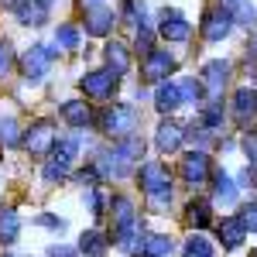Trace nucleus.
I'll return each mask as SVG.
<instances>
[{
  "instance_id": "obj_26",
  "label": "nucleus",
  "mask_w": 257,
  "mask_h": 257,
  "mask_svg": "<svg viewBox=\"0 0 257 257\" xmlns=\"http://www.w3.org/2000/svg\"><path fill=\"white\" fill-rule=\"evenodd\" d=\"M209 202H189V223H192V226H196V230H202V226H209Z\"/></svg>"
},
{
  "instance_id": "obj_40",
  "label": "nucleus",
  "mask_w": 257,
  "mask_h": 257,
  "mask_svg": "<svg viewBox=\"0 0 257 257\" xmlns=\"http://www.w3.org/2000/svg\"><path fill=\"white\" fill-rule=\"evenodd\" d=\"M79 182H86V185H93V182H96V172H79Z\"/></svg>"
},
{
  "instance_id": "obj_36",
  "label": "nucleus",
  "mask_w": 257,
  "mask_h": 257,
  "mask_svg": "<svg viewBox=\"0 0 257 257\" xmlns=\"http://www.w3.org/2000/svg\"><path fill=\"white\" fill-rule=\"evenodd\" d=\"M48 257H76V250L65 247V243H52V247H48Z\"/></svg>"
},
{
  "instance_id": "obj_22",
  "label": "nucleus",
  "mask_w": 257,
  "mask_h": 257,
  "mask_svg": "<svg viewBox=\"0 0 257 257\" xmlns=\"http://www.w3.org/2000/svg\"><path fill=\"white\" fill-rule=\"evenodd\" d=\"M182 254H185V257H213V243L202 237V233H192V237L185 240Z\"/></svg>"
},
{
  "instance_id": "obj_3",
  "label": "nucleus",
  "mask_w": 257,
  "mask_h": 257,
  "mask_svg": "<svg viewBox=\"0 0 257 257\" xmlns=\"http://www.w3.org/2000/svg\"><path fill=\"white\" fill-rule=\"evenodd\" d=\"M52 59H55V48H48V45H31V48L24 52V59H21L24 79L41 82L45 76H48V69H52Z\"/></svg>"
},
{
  "instance_id": "obj_32",
  "label": "nucleus",
  "mask_w": 257,
  "mask_h": 257,
  "mask_svg": "<svg viewBox=\"0 0 257 257\" xmlns=\"http://www.w3.org/2000/svg\"><path fill=\"white\" fill-rule=\"evenodd\" d=\"M65 168H69V165H62V161H48V165H45V182H48V185H52V182H59L62 175H65Z\"/></svg>"
},
{
  "instance_id": "obj_17",
  "label": "nucleus",
  "mask_w": 257,
  "mask_h": 257,
  "mask_svg": "<svg viewBox=\"0 0 257 257\" xmlns=\"http://www.w3.org/2000/svg\"><path fill=\"white\" fill-rule=\"evenodd\" d=\"M233 113H237V120L254 117V113H257V89L243 86V89H237V93H233Z\"/></svg>"
},
{
  "instance_id": "obj_29",
  "label": "nucleus",
  "mask_w": 257,
  "mask_h": 257,
  "mask_svg": "<svg viewBox=\"0 0 257 257\" xmlns=\"http://www.w3.org/2000/svg\"><path fill=\"white\" fill-rule=\"evenodd\" d=\"M151 41H155V35H151V28H148V24L141 21L138 35H134V45H138V52H144V55H148V52H155V48H151Z\"/></svg>"
},
{
  "instance_id": "obj_31",
  "label": "nucleus",
  "mask_w": 257,
  "mask_h": 257,
  "mask_svg": "<svg viewBox=\"0 0 257 257\" xmlns=\"http://www.w3.org/2000/svg\"><path fill=\"white\" fill-rule=\"evenodd\" d=\"M178 89H182V103H196V99H199V93H202V86H199L196 79L178 82Z\"/></svg>"
},
{
  "instance_id": "obj_12",
  "label": "nucleus",
  "mask_w": 257,
  "mask_h": 257,
  "mask_svg": "<svg viewBox=\"0 0 257 257\" xmlns=\"http://www.w3.org/2000/svg\"><path fill=\"white\" fill-rule=\"evenodd\" d=\"M14 14H18L21 24H45L48 21V4L45 0H21V4H14Z\"/></svg>"
},
{
  "instance_id": "obj_37",
  "label": "nucleus",
  "mask_w": 257,
  "mask_h": 257,
  "mask_svg": "<svg viewBox=\"0 0 257 257\" xmlns=\"http://www.w3.org/2000/svg\"><path fill=\"white\" fill-rule=\"evenodd\" d=\"M7 65H11V48H7V45L0 41V76L7 72Z\"/></svg>"
},
{
  "instance_id": "obj_4",
  "label": "nucleus",
  "mask_w": 257,
  "mask_h": 257,
  "mask_svg": "<svg viewBox=\"0 0 257 257\" xmlns=\"http://www.w3.org/2000/svg\"><path fill=\"white\" fill-rule=\"evenodd\" d=\"M141 155H144V141H141V138L131 134V138L117 141V144H113V155H110V172H113V175H123L127 165L138 161Z\"/></svg>"
},
{
  "instance_id": "obj_21",
  "label": "nucleus",
  "mask_w": 257,
  "mask_h": 257,
  "mask_svg": "<svg viewBox=\"0 0 257 257\" xmlns=\"http://www.w3.org/2000/svg\"><path fill=\"white\" fill-rule=\"evenodd\" d=\"M213 182H216V185H213V189H216V202L219 206H233V202H237V185H233V178L216 172Z\"/></svg>"
},
{
  "instance_id": "obj_2",
  "label": "nucleus",
  "mask_w": 257,
  "mask_h": 257,
  "mask_svg": "<svg viewBox=\"0 0 257 257\" xmlns=\"http://www.w3.org/2000/svg\"><path fill=\"white\" fill-rule=\"evenodd\" d=\"M141 185H144V192H148V199L155 206H165L172 199V175H168V168L161 161H148L141 168Z\"/></svg>"
},
{
  "instance_id": "obj_28",
  "label": "nucleus",
  "mask_w": 257,
  "mask_h": 257,
  "mask_svg": "<svg viewBox=\"0 0 257 257\" xmlns=\"http://www.w3.org/2000/svg\"><path fill=\"white\" fill-rule=\"evenodd\" d=\"M55 45H62V48H76V45H79V31H76L72 24H62L59 31H55Z\"/></svg>"
},
{
  "instance_id": "obj_24",
  "label": "nucleus",
  "mask_w": 257,
  "mask_h": 257,
  "mask_svg": "<svg viewBox=\"0 0 257 257\" xmlns=\"http://www.w3.org/2000/svg\"><path fill=\"white\" fill-rule=\"evenodd\" d=\"M141 247H144V257H168L172 254V240L168 237H148V240H141Z\"/></svg>"
},
{
  "instance_id": "obj_11",
  "label": "nucleus",
  "mask_w": 257,
  "mask_h": 257,
  "mask_svg": "<svg viewBox=\"0 0 257 257\" xmlns=\"http://www.w3.org/2000/svg\"><path fill=\"white\" fill-rule=\"evenodd\" d=\"M158 31H161V38H168V41H185L189 38V21L182 18V11H165Z\"/></svg>"
},
{
  "instance_id": "obj_42",
  "label": "nucleus",
  "mask_w": 257,
  "mask_h": 257,
  "mask_svg": "<svg viewBox=\"0 0 257 257\" xmlns=\"http://www.w3.org/2000/svg\"><path fill=\"white\" fill-rule=\"evenodd\" d=\"M250 257H257V250H250Z\"/></svg>"
},
{
  "instance_id": "obj_41",
  "label": "nucleus",
  "mask_w": 257,
  "mask_h": 257,
  "mask_svg": "<svg viewBox=\"0 0 257 257\" xmlns=\"http://www.w3.org/2000/svg\"><path fill=\"white\" fill-rule=\"evenodd\" d=\"M86 4H99V0H86Z\"/></svg>"
},
{
  "instance_id": "obj_39",
  "label": "nucleus",
  "mask_w": 257,
  "mask_h": 257,
  "mask_svg": "<svg viewBox=\"0 0 257 257\" xmlns=\"http://www.w3.org/2000/svg\"><path fill=\"white\" fill-rule=\"evenodd\" d=\"M41 223H45V226H55V230H62V219H55V216H41Z\"/></svg>"
},
{
  "instance_id": "obj_6",
  "label": "nucleus",
  "mask_w": 257,
  "mask_h": 257,
  "mask_svg": "<svg viewBox=\"0 0 257 257\" xmlns=\"http://www.w3.org/2000/svg\"><path fill=\"white\" fill-rule=\"evenodd\" d=\"M175 69V59H172V52H148L144 55V65H141V72H144V79H151V82H161L168 72Z\"/></svg>"
},
{
  "instance_id": "obj_19",
  "label": "nucleus",
  "mask_w": 257,
  "mask_h": 257,
  "mask_svg": "<svg viewBox=\"0 0 257 257\" xmlns=\"http://www.w3.org/2000/svg\"><path fill=\"white\" fill-rule=\"evenodd\" d=\"M21 233V219L14 209H0V243H14Z\"/></svg>"
},
{
  "instance_id": "obj_20",
  "label": "nucleus",
  "mask_w": 257,
  "mask_h": 257,
  "mask_svg": "<svg viewBox=\"0 0 257 257\" xmlns=\"http://www.w3.org/2000/svg\"><path fill=\"white\" fill-rule=\"evenodd\" d=\"M106 62H110V69H113L117 76H123V72L131 69V55H127V48H123L120 41H110V45H106Z\"/></svg>"
},
{
  "instance_id": "obj_35",
  "label": "nucleus",
  "mask_w": 257,
  "mask_h": 257,
  "mask_svg": "<svg viewBox=\"0 0 257 257\" xmlns=\"http://www.w3.org/2000/svg\"><path fill=\"white\" fill-rule=\"evenodd\" d=\"M243 151H247L250 161H257V131H250V134L243 138Z\"/></svg>"
},
{
  "instance_id": "obj_16",
  "label": "nucleus",
  "mask_w": 257,
  "mask_h": 257,
  "mask_svg": "<svg viewBox=\"0 0 257 257\" xmlns=\"http://www.w3.org/2000/svg\"><path fill=\"white\" fill-rule=\"evenodd\" d=\"M243 233H247V226H243L240 216H230V219L219 223V240H223V247H230V250L243 243Z\"/></svg>"
},
{
  "instance_id": "obj_10",
  "label": "nucleus",
  "mask_w": 257,
  "mask_h": 257,
  "mask_svg": "<svg viewBox=\"0 0 257 257\" xmlns=\"http://www.w3.org/2000/svg\"><path fill=\"white\" fill-rule=\"evenodd\" d=\"M182 178H185L189 185H202V182L209 178V158H206V151L185 155V161H182Z\"/></svg>"
},
{
  "instance_id": "obj_1",
  "label": "nucleus",
  "mask_w": 257,
  "mask_h": 257,
  "mask_svg": "<svg viewBox=\"0 0 257 257\" xmlns=\"http://www.w3.org/2000/svg\"><path fill=\"white\" fill-rule=\"evenodd\" d=\"M134 127H138V110L131 103H113V106H106L99 113V131L110 134V138H117V141L131 138Z\"/></svg>"
},
{
  "instance_id": "obj_5",
  "label": "nucleus",
  "mask_w": 257,
  "mask_h": 257,
  "mask_svg": "<svg viewBox=\"0 0 257 257\" xmlns=\"http://www.w3.org/2000/svg\"><path fill=\"white\" fill-rule=\"evenodd\" d=\"M79 86H82V93H86V96L106 99L110 93H113V86H117V72H113V69H99V72H86Z\"/></svg>"
},
{
  "instance_id": "obj_14",
  "label": "nucleus",
  "mask_w": 257,
  "mask_h": 257,
  "mask_svg": "<svg viewBox=\"0 0 257 257\" xmlns=\"http://www.w3.org/2000/svg\"><path fill=\"white\" fill-rule=\"evenodd\" d=\"M62 120L69 127H89L93 123V113H89V106L82 99H65L62 103Z\"/></svg>"
},
{
  "instance_id": "obj_18",
  "label": "nucleus",
  "mask_w": 257,
  "mask_h": 257,
  "mask_svg": "<svg viewBox=\"0 0 257 257\" xmlns=\"http://www.w3.org/2000/svg\"><path fill=\"white\" fill-rule=\"evenodd\" d=\"M155 106H158L161 113H168V110L182 106V89H178L175 82H161L158 89H155Z\"/></svg>"
},
{
  "instance_id": "obj_27",
  "label": "nucleus",
  "mask_w": 257,
  "mask_h": 257,
  "mask_svg": "<svg viewBox=\"0 0 257 257\" xmlns=\"http://www.w3.org/2000/svg\"><path fill=\"white\" fill-rule=\"evenodd\" d=\"M226 11H230L240 24H250V21H254V7H250V0H226Z\"/></svg>"
},
{
  "instance_id": "obj_15",
  "label": "nucleus",
  "mask_w": 257,
  "mask_h": 257,
  "mask_svg": "<svg viewBox=\"0 0 257 257\" xmlns=\"http://www.w3.org/2000/svg\"><path fill=\"white\" fill-rule=\"evenodd\" d=\"M182 138H185V131L178 123H161L158 134H155V144H158L161 155H168V151H178L182 148Z\"/></svg>"
},
{
  "instance_id": "obj_38",
  "label": "nucleus",
  "mask_w": 257,
  "mask_h": 257,
  "mask_svg": "<svg viewBox=\"0 0 257 257\" xmlns=\"http://www.w3.org/2000/svg\"><path fill=\"white\" fill-rule=\"evenodd\" d=\"M89 202H93V213H96V216H103V196H99V192H93V196H89Z\"/></svg>"
},
{
  "instance_id": "obj_33",
  "label": "nucleus",
  "mask_w": 257,
  "mask_h": 257,
  "mask_svg": "<svg viewBox=\"0 0 257 257\" xmlns=\"http://www.w3.org/2000/svg\"><path fill=\"white\" fill-rule=\"evenodd\" d=\"M240 219H243V226H247V230H254V233H257V202H247Z\"/></svg>"
},
{
  "instance_id": "obj_23",
  "label": "nucleus",
  "mask_w": 257,
  "mask_h": 257,
  "mask_svg": "<svg viewBox=\"0 0 257 257\" xmlns=\"http://www.w3.org/2000/svg\"><path fill=\"white\" fill-rule=\"evenodd\" d=\"M79 250H82V254H93V257H99L103 250H106V237H103L99 230H89V233H82V240H79Z\"/></svg>"
},
{
  "instance_id": "obj_30",
  "label": "nucleus",
  "mask_w": 257,
  "mask_h": 257,
  "mask_svg": "<svg viewBox=\"0 0 257 257\" xmlns=\"http://www.w3.org/2000/svg\"><path fill=\"white\" fill-rule=\"evenodd\" d=\"M0 141H4L7 148L21 144V134H18V123H14V120H4V123H0Z\"/></svg>"
},
{
  "instance_id": "obj_9",
  "label": "nucleus",
  "mask_w": 257,
  "mask_h": 257,
  "mask_svg": "<svg viewBox=\"0 0 257 257\" xmlns=\"http://www.w3.org/2000/svg\"><path fill=\"white\" fill-rule=\"evenodd\" d=\"M230 28H233V14H230L226 7H223V11H209L206 21H202V35L209 41H223L230 35Z\"/></svg>"
},
{
  "instance_id": "obj_13",
  "label": "nucleus",
  "mask_w": 257,
  "mask_h": 257,
  "mask_svg": "<svg viewBox=\"0 0 257 257\" xmlns=\"http://www.w3.org/2000/svg\"><path fill=\"white\" fill-rule=\"evenodd\" d=\"M110 28H113V11H106V7H89L86 11V35L103 38Z\"/></svg>"
},
{
  "instance_id": "obj_7",
  "label": "nucleus",
  "mask_w": 257,
  "mask_h": 257,
  "mask_svg": "<svg viewBox=\"0 0 257 257\" xmlns=\"http://www.w3.org/2000/svg\"><path fill=\"white\" fill-rule=\"evenodd\" d=\"M24 148H28L31 155H48V151L55 148V131H52V123H48V120L35 123V127L28 131V138H24Z\"/></svg>"
},
{
  "instance_id": "obj_34",
  "label": "nucleus",
  "mask_w": 257,
  "mask_h": 257,
  "mask_svg": "<svg viewBox=\"0 0 257 257\" xmlns=\"http://www.w3.org/2000/svg\"><path fill=\"white\" fill-rule=\"evenodd\" d=\"M219 120H223V106H216V103H213V106L202 113V123H206V127H216Z\"/></svg>"
},
{
  "instance_id": "obj_25",
  "label": "nucleus",
  "mask_w": 257,
  "mask_h": 257,
  "mask_svg": "<svg viewBox=\"0 0 257 257\" xmlns=\"http://www.w3.org/2000/svg\"><path fill=\"white\" fill-rule=\"evenodd\" d=\"M76 151H79V141H76V138H65V141H55V148H52V158L62 161V165H69V161L76 158Z\"/></svg>"
},
{
  "instance_id": "obj_8",
  "label": "nucleus",
  "mask_w": 257,
  "mask_h": 257,
  "mask_svg": "<svg viewBox=\"0 0 257 257\" xmlns=\"http://www.w3.org/2000/svg\"><path fill=\"white\" fill-rule=\"evenodd\" d=\"M226 79H230V62L213 59V62H206V65H202V82H206V89H209V96H213V99L223 93Z\"/></svg>"
}]
</instances>
